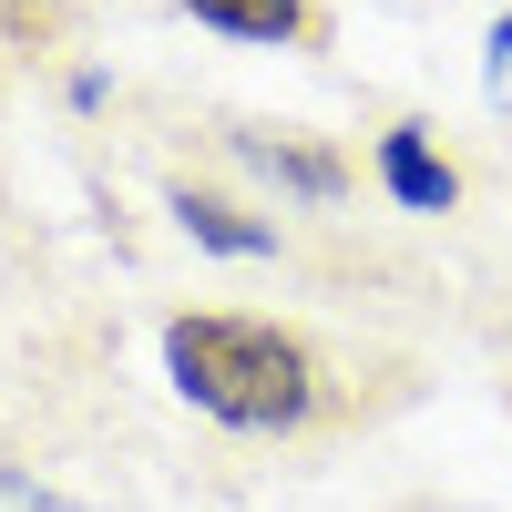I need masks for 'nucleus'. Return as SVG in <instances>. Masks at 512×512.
<instances>
[{"label":"nucleus","mask_w":512,"mask_h":512,"mask_svg":"<svg viewBox=\"0 0 512 512\" xmlns=\"http://www.w3.org/2000/svg\"><path fill=\"white\" fill-rule=\"evenodd\" d=\"M164 379L205 420H226V431H297L318 410V359L287 328L226 318V308H195V318L164 328Z\"/></svg>","instance_id":"1"},{"label":"nucleus","mask_w":512,"mask_h":512,"mask_svg":"<svg viewBox=\"0 0 512 512\" xmlns=\"http://www.w3.org/2000/svg\"><path fill=\"white\" fill-rule=\"evenodd\" d=\"M175 226H185L195 246H216V256H277V226H256L246 205L195 195V185H175Z\"/></svg>","instance_id":"4"},{"label":"nucleus","mask_w":512,"mask_h":512,"mask_svg":"<svg viewBox=\"0 0 512 512\" xmlns=\"http://www.w3.org/2000/svg\"><path fill=\"white\" fill-rule=\"evenodd\" d=\"M482 93H492V103L512 113V11L492 21V52H482Z\"/></svg>","instance_id":"6"},{"label":"nucleus","mask_w":512,"mask_h":512,"mask_svg":"<svg viewBox=\"0 0 512 512\" xmlns=\"http://www.w3.org/2000/svg\"><path fill=\"white\" fill-rule=\"evenodd\" d=\"M185 11L205 31H226V41H297V31H308L297 0H185Z\"/></svg>","instance_id":"5"},{"label":"nucleus","mask_w":512,"mask_h":512,"mask_svg":"<svg viewBox=\"0 0 512 512\" xmlns=\"http://www.w3.org/2000/svg\"><path fill=\"white\" fill-rule=\"evenodd\" d=\"M236 154L256 164V175H277L287 195H349V164H338V154H318V144H287V134H236Z\"/></svg>","instance_id":"3"},{"label":"nucleus","mask_w":512,"mask_h":512,"mask_svg":"<svg viewBox=\"0 0 512 512\" xmlns=\"http://www.w3.org/2000/svg\"><path fill=\"white\" fill-rule=\"evenodd\" d=\"M379 185H390L410 216H451V195H461V175L431 154V134H420V123H390V134H379Z\"/></svg>","instance_id":"2"}]
</instances>
